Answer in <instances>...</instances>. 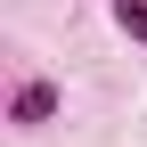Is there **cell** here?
I'll return each instance as SVG.
<instances>
[{
    "label": "cell",
    "instance_id": "obj_1",
    "mask_svg": "<svg viewBox=\"0 0 147 147\" xmlns=\"http://www.w3.org/2000/svg\"><path fill=\"white\" fill-rule=\"evenodd\" d=\"M49 115H57V90H49V82H25V90L8 98V123H25V131H33V123H49Z\"/></svg>",
    "mask_w": 147,
    "mask_h": 147
},
{
    "label": "cell",
    "instance_id": "obj_2",
    "mask_svg": "<svg viewBox=\"0 0 147 147\" xmlns=\"http://www.w3.org/2000/svg\"><path fill=\"white\" fill-rule=\"evenodd\" d=\"M115 25L131 33V41H147V0H115Z\"/></svg>",
    "mask_w": 147,
    "mask_h": 147
}]
</instances>
